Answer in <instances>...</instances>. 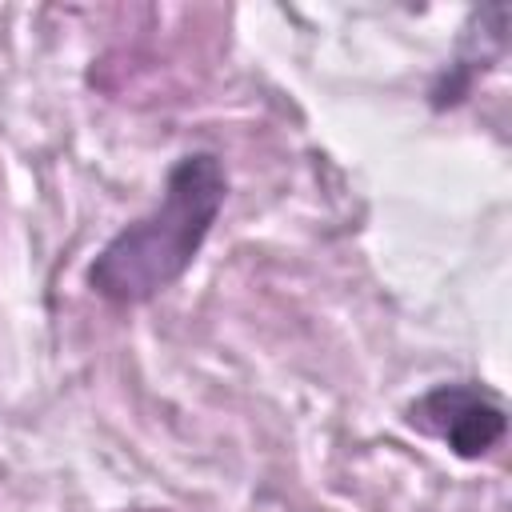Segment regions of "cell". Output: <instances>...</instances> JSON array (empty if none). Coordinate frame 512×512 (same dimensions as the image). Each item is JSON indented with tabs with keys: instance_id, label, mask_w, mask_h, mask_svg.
<instances>
[{
	"instance_id": "2",
	"label": "cell",
	"mask_w": 512,
	"mask_h": 512,
	"mask_svg": "<svg viewBox=\"0 0 512 512\" xmlns=\"http://www.w3.org/2000/svg\"><path fill=\"white\" fill-rule=\"evenodd\" d=\"M404 420L460 460H480L508 432V412L476 384H436L404 408Z\"/></svg>"
},
{
	"instance_id": "1",
	"label": "cell",
	"mask_w": 512,
	"mask_h": 512,
	"mask_svg": "<svg viewBox=\"0 0 512 512\" xmlns=\"http://www.w3.org/2000/svg\"><path fill=\"white\" fill-rule=\"evenodd\" d=\"M228 196L220 156L188 152L168 176L152 212L124 224L88 264L84 284L108 304H144L172 288L200 256Z\"/></svg>"
}]
</instances>
